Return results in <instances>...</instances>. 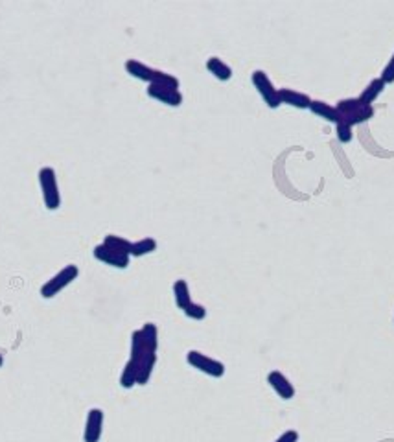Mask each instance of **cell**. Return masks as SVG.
I'll return each mask as SVG.
<instances>
[{
	"instance_id": "1",
	"label": "cell",
	"mask_w": 394,
	"mask_h": 442,
	"mask_svg": "<svg viewBox=\"0 0 394 442\" xmlns=\"http://www.w3.org/2000/svg\"><path fill=\"white\" fill-rule=\"evenodd\" d=\"M123 68L126 73L129 74L135 79H140V82H146L148 85H155V83H162V85H172V87H181V82L174 74L164 73V70H159V68L148 67L144 63L137 61V59H128L123 63Z\"/></svg>"
},
{
	"instance_id": "2",
	"label": "cell",
	"mask_w": 394,
	"mask_h": 442,
	"mask_svg": "<svg viewBox=\"0 0 394 442\" xmlns=\"http://www.w3.org/2000/svg\"><path fill=\"white\" fill-rule=\"evenodd\" d=\"M338 111L341 114V120L347 122L350 128L354 125H359V123L369 122L370 119H374V105L369 103H363L359 98H343L338 102Z\"/></svg>"
},
{
	"instance_id": "3",
	"label": "cell",
	"mask_w": 394,
	"mask_h": 442,
	"mask_svg": "<svg viewBox=\"0 0 394 442\" xmlns=\"http://www.w3.org/2000/svg\"><path fill=\"white\" fill-rule=\"evenodd\" d=\"M39 185H41L45 206H47L48 211H57L61 206V194H59L56 170L52 166H43L41 170H39Z\"/></svg>"
},
{
	"instance_id": "4",
	"label": "cell",
	"mask_w": 394,
	"mask_h": 442,
	"mask_svg": "<svg viewBox=\"0 0 394 442\" xmlns=\"http://www.w3.org/2000/svg\"><path fill=\"white\" fill-rule=\"evenodd\" d=\"M77 275H79L77 266H74V264L65 266V268H63L59 273H56V275H54L47 284H43L41 297L54 298L57 294H61L63 289L67 288V286H70V284L77 278Z\"/></svg>"
},
{
	"instance_id": "5",
	"label": "cell",
	"mask_w": 394,
	"mask_h": 442,
	"mask_svg": "<svg viewBox=\"0 0 394 442\" xmlns=\"http://www.w3.org/2000/svg\"><path fill=\"white\" fill-rule=\"evenodd\" d=\"M186 361H188L190 367H194L195 370H199V372L210 376V378H223L225 376V365L221 361L203 354L199 350H190V352H186Z\"/></svg>"
},
{
	"instance_id": "6",
	"label": "cell",
	"mask_w": 394,
	"mask_h": 442,
	"mask_svg": "<svg viewBox=\"0 0 394 442\" xmlns=\"http://www.w3.org/2000/svg\"><path fill=\"white\" fill-rule=\"evenodd\" d=\"M251 82L255 85V89L260 94V98L264 100L269 109H278L282 105L280 96H278V89L273 85L271 77L267 76L264 70H255L251 76Z\"/></svg>"
},
{
	"instance_id": "7",
	"label": "cell",
	"mask_w": 394,
	"mask_h": 442,
	"mask_svg": "<svg viewBox=\"0 0 394 442\" xmlns=\"http://www.w3.org/2000/svg\"><path fill=\"white\" fill-rule=\"evenodd\" d=\"M148 96L164 103V105H168V107H181L183 100H185L179 89L172 87V85H162V83L148 85Z\"/></svg>"
},
{
	"instance_id": "8",
	"label": "cell",
	"mask_w": 394,
	"mask_h": 442,
	"mask_svg": "<svg viewBox=\"0 0 394 442\" xmlns=\"http://www.w3.org/2000/svg\"><path fill=\"white\" fill-rule=\"evenodd\" d=\"M93 254L98 262H102L105 264V266H111V268L116 269H126L129 266V260H131V257L123 254V252L114 251L113 247L105 245V243H100V245L94 247Z\"/></svg>"
},
{
	"instance_id": "9",
	"label": "cell",
	"mask_w": 394,
	"mask_h": 442,
	"mask_svg": "<svg viewBox=\"0 0 394 442\" xmlns=\"http://www.w3.org/2000/svg\"><path fill=\"white\" fill-rule=\"evenodd\" d=\"M103 420H105V415L100 407L89 409L85 432H83V442H100L103 433Z\"/></svg>"
},
{
	"instance_id": "10",
	"label": "cell",
	"mask_w": 394,
	"mask_h": 442,
	"mask_svg": "<svg viewBox=\"0 0 394 442\" xmlns=\"http://www.w3.org/2000/svg\"><path fill=\"white\" fill-rule=\"evenodd\" d=\"M267 383L271 386V389L280 396L282 400H291L295 398V387L289 380H287L286 376L282 374L280 370H271L269 374H267Z\"/></svg>"
},
{
	"instance_id": "11",
	"label": "cell",
	"mask_w": 394,
	"mask_h": 442,
	"mask_svg": "<svg viewBox=\"0 0 394 442\" xmlns=\"http://www.w3.org/2000/svg\"><path fill=\"white\" fill-rule=\"evenodd\" d=\"M278 96H280L282 105H289L295 109H310L312 98L306 93L295 91V89H278Z\"/></svg>"
},
{
	"instance_id": "12",
	"label": "cell",
	"mask_w": 394,
	"mask_h": 442,
	"mask_svg": "<svg viewBox=\"0 0 394 442\" xmlns=\"http://www.w3.org/2000/svg\"><path fill=\"white\" fill-rule=\"evenodd\" d=\"M310 111H312L317 119L324 120V122H330L333 125H338L341 120V114H339L338 107L335 105H330L328 102H323V100H312V105H310Z\"/></svg>"
},
{
	"instance_id": "13",
	"label": "cell",
	"mask_w": 394,
	"mask_h": 442,
	"mask_svg": "<svg viewBox=\"0 0 394 442\" xmlns=\"http://www.w3.org/2000/svg\"><path fill=\"white\" fill-rule=\"evenodd\" d=\"M206 70H209L215 79H220V82H229V79H232V68L229 67L221 57H209V59H206Z\"/></svg>"
},
{
	"instance_id": "14",
	"label": "cell",
	"mask_w": 394,
	"mask_h": 442,
	"mask_svg": "<svg viewBox=\"0 0 394 442\" xmlns=\"http://www.w3.org/2000/svg\"><path fill=\"white\" fill-rule=\"evenodd\" d=\"M385 87H387V85H385L381 77H374L372 82H370L369 85H367L363 91H361V94H359L358 98L361 100L363 103H369V105H372V103L379 98V94L384 93Z\"/></svg>"
},
{
	"instance_id": "15",
	"label": "cell",
	"mask_w": 394,
	"mask_h": 442,
	"mask_svg": "<svg viewBox=\"0 0 394 442\" xmlns=\"http://www.w3.org/2000/svg\"><path fill=\"white\" fill-rule=\"evenodd\" d=\"M174 298H175V304H177V308L179 310H185L190 303H192V295H190V288H188V282L179 278V280H175L174 284Z\"/></svg>"
},
{
	"instance_id": "16",
	"label": "cell",
	"mask_w": 394,
	"mask_h": 442,
	"mask_svg": "<svg viewBox=\"0 0 394 442\" xmlns=\"http://www.w3.org/2000/svg\"><path fill=\"white\" fill-rule=\"evenodd\" d=\"M137 381H139V367H137V361L129 358L122 370V376H120V386L123 389H131V387L137 386Z\"/></svg>"
},
{
	"instance_id": "17",
	"label": "cell",
	"mask_w": 394,
	"mask_h": 442,
	"mask_svg": "<svg viewBox=\"0 0 394 442\" xmlns=\"http://www.w3.org/2000/svg\"><path fill=\"white\" fill-rule=\"evenodd\" d=\"M157 251V240L155 238H142V240H137V242L131 243V252L129 257L140 258L146 257V254H151V252Z\"/></svg>"
},
{
	"instance_id": "18",
	"label": "cell",
	"mask_w": 394,
	"mask_h": 442,
	"mask_svg": "<svg viewBox=\"0 0 394 442\" xmlns=\"http://www.w3.org/2000/svg\"><path fill=\"white\" fill-rule=\"evenodd\" d=\"M140 330H142L144 341H146V346H148V350H151V352H157V349H159V328H157V324L146 323Z\"/></svg>"
},
{
	"instance_id": "19",
	"label": "cell",
	"mask_w": 394,
	"mask_h": 442,
	"mask_svg": "<svg viewBox=\"0 0 394 442\" xmlns=\"http://www.w3.org/2000/svg\"><path fill=\"white\" fill-rule=\"evenodd\" d=\"M146 352H151V350H148V346H146L142 330H135L131 334V360H140Z\"/></svg>"
},
{
	"instance_id": "20",
	"label": "cell",
	"mask_w": 394,
	"mask_h": 442,
	"mask_svg": "<svg viewBox=\"0 0 394 442\" xmlns=\"http://www.w3.org/2000/svg\"><path fill=\"white\" fill-rule=\"evenodd\" d=\"M103 243L109 247H113L114 251L123 252V254H128L129 257V252H131V243L133 242H129V240H126L123 236H116V234H107L105 240H103Z\"/></svg>"
},
{
	"instance_id": "21",
	"label": "cell",
	"mask_w": 394,
	"mask_h": 442,
	"mask_svg": "<svg viewBox=\"0 0 394 442\" xmlns=\"http://www.w3.org/2000/svg\"><path fill=\"white\" fill-rule=\"evenodd\" d=\"M183 312H185V315L188 317V319H194V321H203L206 317L205 306H203V304L194 303V300H192V303H190L188 306L183 310Z\"/></svg>"
},
{
	"instance_id": "22",
	"label": "cell",
	"mask_w": 394,
	"mask_h": 442,
	"mask_svg": "<svg viewBox=\"0 0 394 442\" xmlns=\"http://www.w3.org/2000/svg\"><path fill=\"white\" fill-rule=\"evenodd\" d=\"M335 135H338V140L341 144H348V142H352L354 139L352 128H350L347 122H339L338 125H335Z\"/></svg>"
},
{
	"instance_id": "23",
	"label": "cell",
	"mask_w": 394,
	"mask_h": 442,
	"mask_svg": "<svg viewBox=\"0 0 394 442\" xmlns=\"http://www.w3.org/2000/svg\"><path fill=\"white\" fill-rule=\"evenodd\" d=\"M381 79H384L385 85H391V83H394V54L393 57L389 59V63L385 65V68L381 70Z\"/></svg>"
},
{
	"instance_id": "24",
	"label": "cell",
	"mask_w": 394,
	"mask_h": 442,
	"mask_svg": "<svg viewBox=\"0 0 394 442\" xmlns=\"http://www.w3.org/2000/svg\"><path fill=\"white\" fill-rule=\"evenodd\" d=\"M275 442H298V432H295V429L284 432Z\"/></svg>"
},
{
	"instance_id": "25",
	"label": "cell",
	"mask_w": 394,
	"mask_h": 442,
	"mask_svg": "<svg viewBox=\"0 0 394 442\" xmlns=\"http://www.w3.org/2000/svg\"><path fill=\"white\" fill-rule=\"evenodd\" d=\"M4 365V358H2V356H0V367Z\"/></svg>"
}]
</instances>
